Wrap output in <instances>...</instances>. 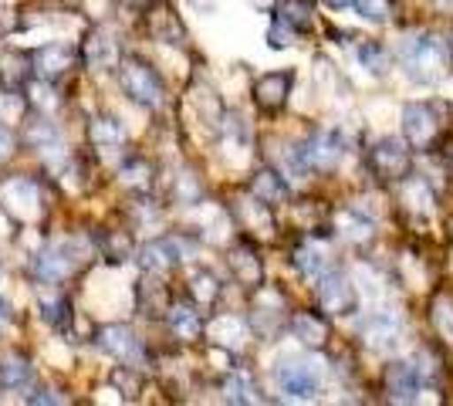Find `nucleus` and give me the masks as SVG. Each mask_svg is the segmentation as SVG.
<instances>
[{
  "label": "nucleus",
  "mask_w": 453,
  "mask_h": 406,
  "mask_svg": "<svg viewBox=\"0 0 453 406\" xmlns=\"http://www.w3.org/2000/svg\"><path fill=\"white\" fill-rule=\"evenodd\" d=\"M119 85H122V92L133 98L135 105H142V109H159L163 105V78L156 75V68H152L150 61L142 58H126L119 65Z\"/></svg>",
  "instance_id": "f257e3e1"
},
{
  "label": "nucleus",
  "mask_w": 453,
  "mask_h": 406,
  "mask_svg": "<svg viewBox=\"0 0 453 406\" xmlns=\"http://www.w3.org/2000/svg\"><path fill=\"white\" fill-rule=\"evenodd\" d=\"M399 61H403V68H406L410 78H416V81H436V78L443 75L447 55H443V48H440L436 38L416 34V38H406L399 44Z\"/></svg>",
  "instance_id": "f03ea898"
},
{
  "label": "nucleus",
  "mask_w": 453,
  "mask_h": 406,
  "mask_svg": "<svg viewBox=\"0 0 453 406\" xmlns=\"http://www.w3.org/2000/svg\"><path fill=\"white\" fill-rule=\"evenodd\" d=\"M274 383L291 400H315L321 389V372L315 363H308L302 356H284L274 366Z\"/></svg>",
  "instance_id": "7ed1b4c3"
},
{
  "label": "nucleus",
  "mask_w": 453,
  "mask_h": 406,
  "mask_svg": "<svg viewBox=\"0 0 453 406\" xmlns=\"http://www.w3.org/2000/svg\"><path fill=\"white\" fill-rule=\"evenodd\" d=\"M319 305L328 315H352L359 309V291L342 271H325L319 278Z\"/></svg>",
  "instance_id": "20e7f679"
},
{
  "label": "nucleus",
  "mask_w": 453,
  "mask_h": 406,
  "mask_svg": "<svg viewBox=\"0 0 453 406\" xmlns=\"http://www.w3.org/2000/svg\"><path fill=\"white\" fill-rule=\"evenodd\" d=\"M193 251V244L183 241V237H156V241H146L139 248V264L150 271V274H166L173 271L187 254Z\"/></svg>",
  "instance_id": "39448f33"
},
{
  "label": "nucleus",
  "mask_w": 453,
  "mask_h": 406,
  "mask_svg": "<svg viewBox=\"0 0 453 406\" xmlns=\"http://www.w3.org/2000/svg\"><path fill=\"white\" fill-rule=\"evenodd\" d=\"M95 342H98L102 352L115 356L119 363H126L129 369H142V363H146V352L139 346V339H135L133 329H126V326H102Z\"/></svg>",
  "instance_id": "423d86ee"
},
{
  "label": "nucleus",
  "mask_w": 453,
  "mask_h": 406,
  "mask_svg": "<svg viewBox=\"0 0 453 406\" xmlns=\"http://www.w3.org/2000/svg\"><path fill=\"white\" fill-rule=\"evenodd\" d=\"M369 166L382 180H399L410 170V153H406V146L399 142L396 135H382L369 146Z\"/></svg>",
  "instance_id": "0eeeda50"
},
{
  "label": "nucleus",
  "mask_w": 453,
  "mask_h": 406,
  "mask_svg": "<svg viewBox=\"0 0 453 406\" xmlns=\"http://www.w3.org/2000/svg\"><path fill=\"white\" fill-rule=\"evenodd\" d=\"M403 133L413 146H430L434 135L440 133V116H436V105L430 102H413L403 109Z\"/></svg>",
  "instance_id": "6e6552de"
},
{
  "label": "nucleus",
  "mask_w": 453,
  "mask_h": 406,
  "mask_svg": "<svg viewBox=\"0 0 453 406\" xmlns=\"http://www.w3.org/2000/svg\"><path fill=\"white\" fill-rule=\"evenodd\" d=\"M403 335V318L396 311H372L362 322V342L376 352H389Z\"/></svg>",
  "instance_id": "1a4fd4ad"
},
{
  "label": "nucleus",
  "mask_w": 453,
  "mask_h": 406,
  "mask_svg": "<svg viewBox=\"0 0 453 406\" xmlns=\"http://www.w3.org/2000/svg\"><path fill=\"white\" fill-rule=\"evenodd\" d=\"M423 387L426 383L416 372L413 359H399V363H393V366L386 369V393L396 403H413V400H419V389Z\"/></svg>",
  "instance_id": "9d476101"
},
{
  "label": "nucleus",
  "mask_w": 453,
  "mask_h": 406,
  "mask_svg": "<svg viewBox=\"0 0 453 406\" xmlns=\"http://www.w3.org/2000/svg\"><path fill=\"white\" fill-rule=\"evenodd\" d=\"M304 153L311 170H332L345 153V139L339 129H319L311 139H304Z\"/></svg>",
  "instance_id": "9b49d317"
},
{
  "label": "nucleus",
  "mask_w": 453,
  "mask_h": 406,
  "mask_svg": "<svg viewBox=\"0 0 453 406\" xmlns=\"http://www.w3.org/2000/svg\"><path fill=\"white\" fill-rule=\"evenodd\" d=\"M81 58L92 72H109L119 65V41L105 31V27H95L92 34L81 44Z\"/></svg>",
  "instance_id": "f8f14e48"
},
{
  "label": "nucleus",
  "mask_w": 453,
  "mask_h": 406,
  "mask_svg": "<svg viewBox=\"0 0 453 406\" xmlns=\"http://www.w3.org/2000/svg\"><path fill=\"white\" fill-rule=\"evenodd\" d=\"M75 251H72V244L65 248V244H58V248H48V251L35 254V261H31V271L38 274L41 281H61L68 271L75 268Z\"/></svg>",
  "instance_id": "ddd939ff"
},
{
  "label": "nucleus",
  "mask_w": 453,
  "mask_h": 406,
  "mask_svg": "<svg viewBox=\"0 0 453 406\" xmlns=\"http://www.w3.org/2000/svg\"><path fill=\"white\" fill-rule=\"evenodd\" d=\"M31 65H35V72H38L41 78H58L65 75L72 65H75V51L68 48V44H58V41H51V44H44V48H38L35 55H31Z\"/></svg>",
  "instance_id": "4468645a"
},
{
  "label": "nucleus",
  "mask_w": 453,
  "mask_h": 406,
  "mask_svg": "<svg viewBox=\"0 0 453 406\" xmlns=\"http://www.w3.org/2000/svg\"><path fill=\"white\" fill-rule=\"evenodd\" d=\"M291 81H295L291 72H267L254 81V102L261 109H281L291 92Z\"/></svg>",
  "instance_id": "2eb2a0df"
},
{
  "label": "nucleus",
  "mask_w": 453,
  "mask_h": 406,
  "mask_svg": "<svg viewBox=\"0 0 453 406\" xmlns=\"http://www.w3.org/2000/svg\"><path fill=\"white\" fill-rule=\"evenodd\" d=\"M166 322H170V332L176 339H183V342H193V339H200V332H203V318H200V305L193 302H176L166 309Z\"/></svg>",
  "instance_id": "dca6fc26"
},
{
  "label": "nucleus",
  "mask_w": 453,
  "mask_h": 406,
  "mask_svg": "<svg viewBox=\"0 0 453 406\" xmlns=\"http://www.w3.org/2000/svg\"><path fill=\"white\" fill-rule=\"evenodd\" d=\"M150 34L159 44H180L183 41V24L176 20V11H170L166 4H159L156 11H150V20H146Z\"/></svg>",
  "instance_id": "f3484780"
},
{
  "label": "nucleus",
  "mask_w": 453,
  "mask_h": 406,
  "mask_svg": "<svg viewBox=\"0 0 453 406\" xmlns=\"http://www.w3.org/2000/svg\"><path fill=\"white\" fill-rule=\"evenodd\" d=\"M230 271H234V278L247 285V288H257L261 285V278H265V268H261V257L250 251V248H234L230 251Z\"/></svg>",
  "instance_id": "a211bd4d"
},
{
  "label": "nucleus",
  "mask_w": 453,
  "mask_h": 406,
  "mask_svg": "<svg viewBox=\"0 0 453 406\" xmlns=\"http://www.w3.org/2000/svg\"><path fill=\"white\" fill-rule=\"evenodd\" d=\"M250 194L254 196H261L265 203H284L288 200V183H284V176L278 173V170H257L254 173V180H250Z\"/></svg>",
  "instance_id": "6ab92c4d"
},
{
  "label": "nucleus",
  "mask_w": 453,
  "mask_h": 406,
  "mask_svg": "<svg viewBox=\"0 0 453 406\" xmlns=\"http://www.w3.org/2000/svg\"><path fill=\"white\" fill-rule=\"evenodd\" d=\"M24 142L44 156H51L55 149H61V135H58L55 122H48V119H31L27 129H24Z\"/></svg>",
  "instance_id": "aec40b11"
},
{
  "label": "nucleus",
  "mask_w": 453,
  "mask_h": 406,
  "mask_svg": "<svg viewBox=\"0 0 453 406\" xmlns=\"http://www.w3.org/2000/svg\"><path fill=\"white\" fill-rule=\"evenodd\" d=\"M88 139L102 149H115V146L126 142V126H122V119L115 116H98L88 122Z\"/></svg>",
  "instance_id": "412c9836"
},
{
  "label": "nucleus",
  "mask_w": 453,
  "mask_h": 406,
  "mask_svg": "<svg viewBox=\"0 0 453 406\" xmlns=\"http://www.w3.org/2000/svg\"><path fill=\"white\" fill-rule=\"evenodd\" d=\"M291 332H295V339H302L304 346H325V339H328V326H325V318L319 315H311V311H298L295 318H291Z\"/></svg>",
  "instance_id": "4be33fe9"
},
{
  "label": "nucleus",
  "mask_w": 453,
  "mask_h": 406,
  "mask_svg": "<svg viewBox=\"0 0 453 406\" xmlns=\"http://www.w3.org/2000/svg\"><path fill=\"white\" fill-rule=\"evenodd\" d=\"M220 281L213 271H193L189 274V298L200 305V309H210L217 298H220Z\"/></svg>",
  "instance_id": "5701e85b"
},
{
  "label": "nucleus",
  "mask_w": 453,
  "mask_h": 406,
  "mask_svg": "<svg viewBox=\"0 0 453 406\" xmlns=\"http://www.w3.org/2000/svg\"><path fill=\"white\" fill-rule=\"evenodd\" d=\"M356 58H359V65L369 72V75H376V78H382L389 68H393L389 51H386L379 41H362L359 48H356Z\"/></svg>",
  "instance_id": "b1692460"
},
{
  "label": "nucleus",
  "mask_w": 453,
  "mask_h": 406,
  "mask_svg": "<svg viewBox=\"0 0 453 406\" xmlns=\"http://www.w3.org/2000/svg\"><path fill=\"white\" fill-rule=\"evenodd\" d=\"M31 379H35V372L24 356H11L0 363V389H24L31 387Z\"/></svg>",
  "instance_id": "393cba45"
},
{
  "label": "nucleus",
  "mask_w": 453,
  "mask_h": 406,
  "mask_svg": "<svg viewBox=\"0 0 453 406\" xmlns=\"http://www.w3.org/2000/svg\"><path fill=\"white\" fill-rule=\"evenodd\" d=\"M267 207H271V203H265L261 196L250 194V200H241V203H237V213L244 217L247 227H254V231H261V234H271L274 231V220H271Z\"/></svg>",
  "instance_id": "a878e982"
},
{
  "label": "nucleus",
  "mask_w": 453,
  "mask_h": 406,
  "mask_svg": "<svg viewBox=\"0 0 453 406\" xmlns=\"http://www.w3.org/2000/svg\"><path fill=\"white\" fill-rule=\"evenodd\" d=\"M339 231L345 241H352V244H365V241H372V220L369 217H362L359 211H342L339 213Z\"/></svg>",
  "instance_id": "bb28decb"
},
{
  "label": "nucleus",
  "mask_w": 453,
  "mask_h": 406,
  "mask_svg": "<svg viewBox=\"0 0 453 406\" xmlns=\"http://www.w3.org/2000/svg\"><path fill=\"white\" fill-rule=\"evenodd\" d=\"M295 268L302 271L304 278H321V274L328 271V257H325V251L315 248V244H302V248L295 251Z\"/></svg>",
  "instance_id": "cd10ccee"
},
{
  "label": "nucleus",
  "mask_w": 453,
  "mask_h": 406,
  "mask_svg": "<svg viewBox=\"0 0 453 406\" xmlns=\"http://www.w3.org/2000/svg\"><path fill=\"white\" fill-rule=\"evenodd\" d=\"M38 309H41V318H44L48 326H55L58 332L68 329V322H72V305H68L65 295H58V298H41Z\"/></svg>",
  "instance_id": "c85d7f7f"
},
{
  "label": "nucleus",
  "mask_w": 453,
  "mask_h": 406,
  "mask_svg": "<svg viewBox=\"0 0 453 406\" xmlns=\"http://www.w3.org/2000/svg\"><path fill=\"white\" fill-rule=\"evenodd\" d=\"M224 396L230 403H257L261 396H257V387L250 383V376L244 372H230L224 379Z\"/></svg>",
  "instance_id": "c756f323"
},
{
  "label": "nucleus",
  "mask_w": 453,
  "mask_h": 406,
  "mask_svg": "<svg viewBox=\"0 0 453 406\" xmlns=\"http://www.w3.org/2000/svg\"><path fill=\"white\" fill-rule=\"evenodd\" d=\"M98 251H102V257H109L115 264V261H126L133 254V241L119 231H105L98 234Z\"/></svg>",
  "instance_id": "7c9ffc66"
},
{
  "label": "nucleus",
  "mask_w": 453,
  "mask_h": 406,
  "mask_svg": "<svg viewBox=\"0 0 453 406\" xmlns=\"http://www.w3.org/2000/svg\"><path fill=\"white\" fill-rule=\"evenodd\" d=\"M200 196H203V190H200V180L189 173V170H183V173L173 180V200H176V203L193 207V203H200Z\"/></svg>",
  "instance_id": "2f4dec72"
},
{
  "label": "nucleus",
  "mask_w": 453,
  "mask_h": 406,
  "mask_svg": "<svg viewBox=\"0 0 453 406\" xmlns=\"http://www.w3.org/2000/svg\"><path fill=\"white\" fill-rule=\"evenodd\" d=\"M278 18L284 24H291L295 31H308L311 27V7L304 0H284L281 7H278Z\"/></svg>",
  "instance_id": "473e14b6"
},
{
  "label": "nucleus",
  "mask_w": 453,
  "mask_h": 406,
  "mask_svg": "<svg viewBox=\"0 0 453 406\" xmlns=\"http://www.w3.org/2000/svg\"><path fill=\"white\" fill-rule=\"evenodd\" d=\"M119 180L126 183V187H150L152 180V166L146 163V159H126L122 166H119Z\"/></svg>",
  "instance_id": "72a5a7b5"
},
{
  "label": "nucleus",
  "mask_w": 453,
  "mask_h": 406,
  "mask_svg": "<svg viewBox=\"0 0 453 406\" xmlns=\"http://www.w3.org/2000/svg\"><path fill=\"white\" fill-rule=\"evenodd\" d=\"M403 200H406V207L416 213H430V203H434V196H430L423 180H406V183H403Z\"/></svg>",
  "instance_id": "f704fd0d"
},
{
  "label": "nucleus",
  "mask_w": 453,
  "mask_h": 406,
  "mask_svg": "<svg viewBox=\"0 0 453 406\" xmlns=\"http://www.w3.org/2000/svg\"><path fill=\"white\" fill-rule=\"evenodd\" d=\"M352 7L362 20H372V24L389 20V0H352Z\"/></svg>",
  "instance_id": "c9c22d12"
},
{
  "label": "nucleus",
  "mask_w": 453,
  "mask_h": 406,
  "mask_svg": "<svg viewBox=\"0 0 453 406\" xmlns=\"http://www.w3.org/2000/svg\"><path fill=\"white\" fill-rule=\"evenodd\" d=\"M413 366H416V372L423 376V383H426V387L440 379V359H436L430 349H419V352H416V356H413Z\"/></svg>",
  "instance_id": "e433bc0d"
},
{
  "label": "nucleus",
  "mask_w": 453,
  "mask_h": 406,
  "mask_svg": "<svg viewBox=\"0 0 453 406\" xmlns=\"http://www.w3.org/2000/svg\"><path fill=\"white\" fill-rule=\"evenodd\" d=\"M434 322H436V329H440V335H447L453 342V302L450 298H440L434 305Z\"/></svg>",
  "instance_id": "4c0bfd02"
},
{
  "label": "nucleus",
  "mask_w": 453,
  "mask_h": 406,
  "mask_svg": "<svg viewBox=\"0 0 453 406\" xmlns=\"http://www.w3.org/2000/svg\"><path fill=\"white\" fill-rule=\"evenodd\" d=\"M24 112H27V102L18 96V92H7V96H0V116L7 119H14V122H20L24 119Z\"/></svg>",
  "instance_id": "58836bf2"
},
{
  "label": "nucleus",
  "mask_w": 453,
  "mask_h": 406,
  "mask_svg": "<svg viewBox=\"0 0 453 406\" xmlns=\"http://www.w3.org/2000/svg\"><path fill=\"white\" fill-rule=\"evenodd\" d=\"M291 38H295V27L291 24H284L281 18L271 24V31H267V41H271V48H288L291 44Z\"/></svg>",
  "instance_id": "ea45409f"
},
{
  "label": "nucleus",
  "mask_w": 453,
  "mask_h": 406,
  "mask_svg": "<svg viewBox=\"0 0 453 406\" xmlns=\"http://www.w3.org/2000/svg\"><path fill=\"white\" fill-rule=\"evenodd\" d=\"M27 403H65V396H55V389H35Z\"/></svg>",
  "instance_id": "a19ab883"
},
{
  "label": "nucleus",
  "mask_w": 453,
  "mask_h": 406,
  "mask_svg": "<svg viewBox=\"0 0 453 406\" xmlns=\"http://www.w3.org/2000/svg\"><path fill=\"white\" fill-rule=\"evenodd\" d=\"M115 387H126V389H129V396H133L135 389H139V379H135L133 372H126V369H119V372H115Z\"/></svg>",
  "instance_id": "79ce46f5"
},
{
  "label": "nucleus",
  "mask_w": 453,
  "mask_h": 406,
  "mask_svg": "<svg viewBox=\"0 0 453 406\" xmlns=\"http://www.w3.org/2000/svg\"><path fill=\"white\" fill-rule=\"evenodd\" d=\"M11 153H14V135L0 126V159H7Z\"/></svg>",
  "instance_id": "37998d69"
},
{
  "label": "nucleus",
  "mask_w": 453,
  "mask_h": 406,
  "mask_svg": "<svg viewBox=\"0 0 453 406\" xmlns=\"http://www.w3.org/2000/svg\"><path fill=\"white\" fill-rule=\"evenodd\" d=\"M7 318H14V309H11L7 298H0V322H7Z\"/></svg>",
  "instance_id": "c03bdc74"
},
{
  "label": "nucleus",
  "mask_w": 453,
  "mask_h": 406,
  "mask_svg": "<svg viewBox=\"0 0 453 406\" xmlns=\"http://www.w3.org/2000/svg\"><path fill=\"white\" fill-rule=\"evenodd\" d=\"M328 7H335V11H342V7H352V0H325Z\"/></svg>",
  "instance_id": "a18cd8bd"
},
{
  "label": "nucleus",
  "mask_w": 453,
  "mask_h": 406,
  "mask_svg": "<svg viewBox=\"0 0 453 406\" xmlns=\"http://www.w3.org/2000/svg\"><path fill=\"white\" fill-rule=\"evenodd\" d=\"M447 48H450V55H453V31H450V41H447Z\"/></svg>",
  "instance_id": "49530a36"
},
{
  "label": "nucleus",
  "mask_w": 453,
  "mask_h": 406,
  "mask_svg": "<svg viewBox=\"0 0 453 406\" xmlns=\"http://www.w3.org/2000/svg\"><path fill=\"white\" fill-rule=\"evenodd\" d=\"M447 4H453V0H447Z\"/></svg>",
  "instance_id": "de8ad7c7"
}]
</instances>
